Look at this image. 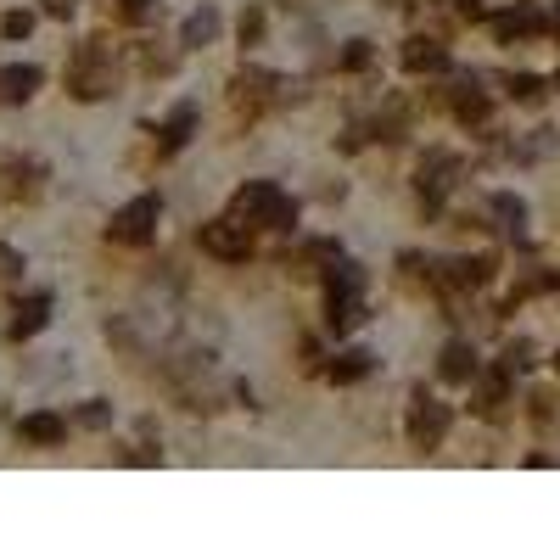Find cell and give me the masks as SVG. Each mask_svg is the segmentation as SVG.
I'll return each instance as SVG.
<instances>
[{
  "instance_id": "cell-27",
  "label": "cell",
  "mask_w": 560,
  "mask_h": 560,
  "mask_svg": "<svg viewBox=\"0 0 560 560\" xmlns=\"http://www.w3.org/2000/svg\"><path fill=\"white\" fill-rule=\"evenodd\" d=\"M264 40V12L252 6V12H241V45H258Z\"/></svg>"
},
{
  "instance_id": "cell-31",
  "label": "cell",
  "mask_w": 560,
  "mask_h": 560,
  "mask_svg": "<svg viewBox=\"0 0 560 560\" xmlns=\"http://www.w3.org/2000/svg\"><path fill=\"white\" fill-rule=\"evenodd\" d=\"M73 6H79V0H40V12H45V17H68Z\"/></svg>"
},
{
  "instance_id": "cell-34",
  "label": "cell",
  "mask_w": 560,
  "mask_h": 560,
  "mask_svg": "<svg viewBox=\"0 0 560 560\" xmlns=\"http://www.w3.org/2000/svg\"><path fill=\"white\" fill-rule=\"evenodd\" d=\"M392 6H404V0H392Z\"/></svg>"
},
{
  "instance_id": "cell-19",
  "label": "cell",
  "mask_w": 560,
  "mask_h": 560,
  "mask_svg": "<svg viewBox=\"0 0 560 560\" xmlns=\"http://www.w3.org/2000/svg\"><path fill=\"white\" fill-rule=\"evenodd\" d=\"M213 40H219V12H213V6H202V12L185 17V28H180V45H185V51H196V45H213Z\"/></svg>"
},
{
  "instance_id": "cell-14",
  "label": "cell",
  "mask_w": 560,
  "mask_h": 560,
  "mask_svg": "<svg viewBox=\"0 0 560 560\" xmlns=\"http://www.w3.org/2000/svg\"><path fill=\"white\" fill-rule=\"evenodd\" d=\"M325 325H331L336 336L364 325V292H325Z\"/></svg>"
},
{
  "instance_id": "cell-9",
  "label": "cell",
  "mask_w": 560,
  "mask_h": 560,
  "mask_svg": "<svg viewBox=\"0 0 560 560\" xmlns=\"http://www.w3.org/2000/svg\"><path fill=\"white\" fill-rule=\"evenodd\" d=\"M437 101H443V107L454 112L460 124H482V118H488V90L476 84V73H454V79H448V90Z\"/></svg>"
},
{
  "instance_id": "cell-18",
  "label": "cell",
  "mask_w": 560,
  "mask_h": 560,
  "mask_svg": "<svg viewBox=\"0 0 560 560\" xmlns=\"http://www.w3.org/2000/svg\"><path fill=\"white\" fill-rule=\"evenodd\" d=\"M191 129H196V107H191V101H180V107L168 112V124L157 129V135H163V140H157V152L174 157V152L185 146V140H191Z\"/></svg>"
},
{
  "instance_id": "cell-12",
  "label": "cell",
  "mask_w": 560,
  "mask_h": 560,
  "mask_svg": "<svg viewBox=\"0 0 560 560\" xmlns=\"http://www.w3.org/2000/svg\"><path fill=\"white\" fill-rule=\"evenodd\" d=\"M398 62H404V73H448V45L443 40H426V34H415V40L404 45V56H398Z\"/></svg>"
},
{
  "instance_id": "cell-2",
  "label": "cell",
  "mask_w": 560,
  "mask_h": 560,
  "mask_svg": "<svg viewBox=\"0 0 560 560\" xmlns=\"http://www.w3.org/2000/svg\"><path fill=\"white\" fill-rule=\"evenodd\" d=\"M118 90V62H112L107 40H84L68 56V96L73 101H107Z\"/></svg>"
},
{
  "instance_id": "cell-33",
  "label": "cell",
  "mask_w": 560,
  "mask_h": 560,
  "mask_svg": "<svg viewBox=\"0 0 560 560\" xmlns=\"http://www.w3.org/2000/svg\"><path fill=\"white\" fill-rule=\"evenodd\" d=\"M555 370H560V353H555Z\"/></svg>"
},
{
  "instance_id": "cell-5",
  "label": "cell",
  "mask_w": 560,
  "mask_h": 560,
  "mask_svg": "<svg viewBox=\"0 0 560 560\" xmlns=\"http://www.w3.org/2000/svg\"><path fill=\"white\" fill-rule=\"evenodd\" d=\"M448 404L437 398V392L415 387V398H409V448H420V454H432L437 443L448 437Z\"/></svg>"
},
{
  "instance_id": "cell-32",
  "label": "cell",
  "mask_w": 560,
  "mask_h": 560,
  "mask_svg": "<svg viewBox=\"0 0 560 560\" xmlns=\"http://www.w3.org/2000/svg\"><path fill=\"white\" fill-rule=\"evenodd\" d=\"M555 90H560V73H555Z\"/></svg>"
},
{
  "instance_id": "cell-3",
  "label": "cell",
  "mask_w": 560,
  "mask_h": 560,
  "mask_svg": "<svg viewBox=\"0 0 560 560\" xmlns=\"http://www.w3.org/2000/svg\"><path fill=\"white\" fill-rule=\"evenodd\" d=\"M286 96H292V84L280 79V73H269V68H241L236 79H230V107L247 112V118H258V112L280 107Z\"/></svg>"
},
{
  "instance_id": "cell-23",
  "label": "cell",
  "mask_w": 560,
  "mask_h": 560,
  "mask_svg": "<svg viewBox=\"0 0 560 560\" xmlns=\"http://www.w3.org/2000/svg\"><path fill=\"white\" fill-rule=\"evenodd\" d=\"M23 252L17 247H6V241H0V292H12V286H23Z\"/></svg>"
},
{
  "instance_id": "cell-21",
  "label": "cell",
  "mask_w": 560,
  "mask_h": 560,
  "mask_svg": "<svg viewBox=\"0 0 560 560\" xmlns=\"http://www.w3.org/2000/svg\"><path fill=\"white\" fill-rule=\"evenodd\" d=\"M488 213L499 219V230H510V236H521V224H527V202H521V196H493Z\"/></svg>"
},
{
  "instance_id": "cell-26",
  "label": "cell",
  "mask_w": 560,
  "mask_h": 560,
  "mask_svg": "<svg viewBox=\"0 0 560 560\" xmlns=\"http://www.w3.org/2000/svg\"><path fill=\"white\" fill-rule=\"evenodd\" d=\"M342 68H348V73L370 68V40H348V51H342Z\"/></svg>"
},
{
  "instance_id": "cell-8",
  "label": "cell",
  "mask_w": 560,
  "mask_h": 560,
  "mask_svg": "<svg viewBox=\"0 0 560 560\" xmlns=\"http://www.w3.org/2000/svg\"><path fill=\"white\" fill-rule=\"evenodd\" d=\"M40 191H45L40 157H6V163H0V196H6V202H40Z\"/></svg>"
},
{
  "instance_id": "cell-16",
  "label": "cell",
  "mask_w": 560,
  "mask_h": 560,
  "mask_svg": "<svg viewBox=\"0 0 560 560\" xmlns=\"http://www.w3.org/2000/svg\"><path fill=\"white\" fill-rule=\"evenodd\" d=\"M45 320H51V292H34L17 303V320H12V342H28L34 331H45Z\"/></svg>"
},
{
  "instance_id": "cell-29",
  "label": "cell",
  "mask_w": 560,
  "mask_h": 560,
  "mask_svg": "<svg viewBox=\"0 0 560 560\" xmlns=\"http://www.w3.org/2000/svg\"><path fill=\"white\" fill-rule=\"evenodd\" d=\"M28 28H34V17H28V12H12V17H6V40H28Z\"/></svg>"
},
{
  "instance_id": "cell-25",
  "label": "cell",
  "mask_w": 560,
  "mask_h": 560,
  "mask_svg": "<svg viewBox=\"0 0 560 560\" xmlns=\"http://www.w3.org/2000/svg\"><path fill=\"white\" fill-rule=\"evenodd\" d=\"M510 96L532 107V101L544 96V79H538V73H510Z\"/></svg>"
},
{
  "instance_id": "cell-7",
  "label": "cell",
  "mask_w": 560,
  "mask_h": 560,
  "mask_svg": "<svg viewBox=\"0 0 560 560\" xmlns=\"http://www.w3.org/2000/svg\"><path fill=\"white\" fill-rule=\"evenodd\" d=\"M460 157L454 152H426V163H420V174H415V191H420V208L426 213H437L443 208V196L454 191V180H460Z\"/></svg>"
},
{
  "instance_id": "cell-24",
  "label": "cell",
  "mask_w": 560,
  "mask_h": 560,
  "mask_svg": "<svg viewBox=\"0 0 560 560\" xmlns=\"http://www.w3.org/2000/svg\"><path fill=\"white\" fill-rule=\"evenodd\" d=\"M112 12L124 17V23H146V17H157V12H163V0H118Z\"/></svg>"
},
{
  "instance_id": "cell-1",
  "label": "cell",
  "mask_w": 560,
  "mask_h": 560,
  "mask_svg": "<svg viewBox=\"0 0 560 560\" xmlns=\"http://www.w3.org/2000/svg\"><path fill=\"white\" fill-rule=\"evenodd\" d=\"M230 213H236L241 224H252V230H292L297 224V202L280 185L269 180H247L236 196H230Z\"/></svg>"
},
{
  "instance_id": "cell-28",
  "label": "cell",
  "mask_w": 560,
  "mask_h": 560,
  "mask_svg": "<svg viewBox=\"0 0 560 560\" xmlns=\"http://www.w3.org/2000/svg\"><path fill=\"white\" fill-rule=\"evenodd\" d=\"M107 420H112V409H107V404H84V409H79V426H90V432H101Z\"/></svg>"
},
{
  "instance_id": "cell-30",
  "label": "cell",
  "mask_w": 560,
  "mask_h": 560,
  "mask_svg": "<svg viewBox=\"0 0 560 560\" xmlns=\"http://www.w3.org/2000/svg\"><path fill=\"white\" fill-rule=\"evenodd\" d=\"M499 364H510V370H527V364H532V348H527V342H516V348H504Z\"/></svg>"
},
{
  "instance_id": "cell-15",
  "label": "cell",
  "mask_w": 560,
  "mask_h": 560,
  "mask_svg": "<svg viewBox=\"0 0 560 560\" xmlns=\"http://www.w3.org/2000/svg\"><path fill=\"white\" fill-rule=\"evenodd\" d=\"M476 370H482V364H476L471 342H448V348H443V364H437V376H443V381H454V387H471Z\"/></svg>"
},
{
  "instance_id": "cell-11",
  "label": "cell",
  "mask_w": 560,
  "mask_h": 560,
  "mask_svg": "<svg viewBox=\"0 0 560 560\" xmlns=\"http://www.w3.org/2000/svg\"><path fill=\"white\" fill-rule=\"evenodd\" d=\"M17 437L34 448H56V443H68V420L51 415V409H34V415L17 420Z\"/></svg>"
},
{
  "instance_id": "cell-6",
  "label": "cell",
  "mask_w": 560,
  "mask_h": 560,
  "mask_svg": "<svg viewBox=\"0 0 560 560\" xmlns=\"http://www.w3.org/2000/svg\"><path fill=\"white\" fill-rule=\"evenodd\" d=\"M196 241H202V252L208 258H219V264H247V252H252V224H241L236 213L230 219H213L196 230Z\"/></svg>"
},
{
  "instance_id": "cell-22",
  "label": "cell",
  "mask_w": 560,
  "mask_h": 560,
  "mask_svg": "<svg viewBox=\"0 0 560 560\" xmlns=\"http://www.w3.org/2000/svg\"><path fill=\"white\" fill-rule=\"evenodd\" d=\"M544 28V17L538 12H504V17H493V34L499 40H521V34H538Z\"/></svg>"
},
{
  "instance_id": "cell-10",
  "label": "cell",
  "mask_w": 560,
  "mask_h": 560,
  "mask_svg": "<svg viewBox=\"0 0 560 560\" xmlns=\"http://www.w3.org/2000/svg\"><path fill=\"white\" fill-rule=\"evenodd\" d=\"M510 364H493V370H476V381H471V409L476 415H488V420H499L504 415V404H510Z\"/></svg>"
},
{
  "instance_id": "cell-13",
  "label": "cell",
  "mask_w": 560,
  "mask_h": 560,
  "mask_svg": "<svg viewBox=\"0 0 560 560\" xmlns=\"http://www.w3.org/2000/svg\"><path fill=\"white\" fill-rule=\"evenodd\" d=\"M40 79H45V73L34 68V62H23V68H0V101H6V107H23V101H34Z\"/></svg>"
},
{
  "instance_id": "cell-17",
  "label": "cell",
  "mask_w": 560,
  "mask_h": 560,
  "mask_svg": "<svg viewBox=\"0 0 560 560\" xmlns=\"http://www.w3.org/2000/svg\"><path fill=\"white\" fill-rule=\"evenodd\" d=\"M370 370H376V353H370V348H348V353H336V359L325 364V376H331L336 387H348V381H364Z\"/></svg>"
},
{
  "instance_id": "cell-20",
  "label": "cell",
  "mask_w": 560,
  "mask_h": 560,
  "mask_svg": "<svg viewBox=\"0 0 560 560\" xmlns=\"http://www.w3.org/2000/svg\"><path fill=\"white\" fill-rule=\"evenodd\" d=\"M376 140H404L409 135V107L404 101H387V112H376Z\"/></svg>"
},
{
  "instance_id": "cell-4",
  "label": "cell",
  "mask_w": 560,
  "mask_h": 560,
  "mask_svg": "<svg viewBox=\"0 0 560 560\" xmlns=\"http://www.w3.org/2000/svg\"><path fill=\"white\" fill-rule=\"evenodd\" d=\"M157 219H163V202L146 191V196H135V202H124V208L112 213L107 241H118V247H146V241L157 236Z\"/></svg>"
}]
</instances>
